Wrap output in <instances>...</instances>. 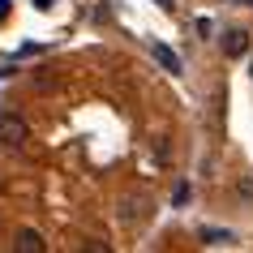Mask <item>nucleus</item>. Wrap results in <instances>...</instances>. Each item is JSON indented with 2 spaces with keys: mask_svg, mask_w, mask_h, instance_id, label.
I'll use <instances>...</instances> for the list:
<instances>
[{
  "mask_svg": "<svg viewBox=\"0 0 253 253\" xmlns=\"http://www.w3.org/2000/svg\"><path fill=\"white\" fill-rule=\"evenodd\" d=\"M159 9H168V13H172V9H176V0H159Z\"/></svg>",
  "mask_w": 253,
  "mask_h": 253,
  "instance_id": "nucleus-10",
  "label": "nucleus"
},
{
  "mask_svg": "<svg viewBox=\"0 0 253 253\" xmlns=\"http://www.w3.org/2000/svg\"><path fill=\"white\" fill-rule=\"evenodd\" d=\"M4 17H9V0H0V22H4Z\"/></svg>",
  "mask_w": 253,
  "mask_h": 253,
  "instance_id": "nucleus-9",
  "label": "nucleus"
},
{
  "mask_svg": "<svg viewBox=\"0 0 253 253\" xmlns=\"http://www.w3.org/2000/svg\"><path fill=\"white\" fill-rule=\"evenodd\" d=\"M26 137H30V125L22 116H17V112H0V142H4V146L9 150H22L26 146Z\"/></svg>",
  "mask_w": 253,
  "mask_h": 253,
  "instance_id": "nucleus-1",
  "label": "nucleus"
},
{
  "mask_svg": "<svg viewBox=\"0 0 253 253\" xmlns=\"http://www.w3.org/2000/svg\"><path fill=\"white\" fill-rule=\"evenodd\" d=\"M185 202H189V185L180 180V185H176V206H185Z\"/></svg>",
  "mask_w": 253,
  "mask_h": 253,
  "instance_id": "nucleus-7",
  "label": "nucleus"
},
{
  "mask_svg": "<svg viewBox=\"0 0 253 253\" xmlns=\"http://www.w3.org/2000/svg\"><path fill=\"white\" fill-rule=\"evenodd\" d=\"M13 249L17 253H43V249H47V240H43L35 227H22V232L13 236Z\"/></svg>",
  "mask_w": 253,
  "mask_h": 253,
  "instance_id": "nucleus-3",
  "label": "nucleus"
},
{
  "mask_svg": "<svg viewBox=\"0 0 253 253\" xmlns=\"http://www.w3.org/2000/svg\"><path fill=\"white\" fill-rule=\"evenodd\" d=\"M249 30H245V26H232V30H223V39H219V47H223V56H227V60H240V56H245V52H249Z\"/></svg>",
  "mask_w": 253,
  "mask_h": 253,
  "instance_id": "nucleus-2",
  "label": "nucleus"
},
{
  "mask_svg": "<svg viewBox=\"0 0 253 253\" xmlns=\"http://www.w3.org/2000/svg\"><path fill=\"white\" fill-rule=\"evenodd\" d=\"M240 4H249V9H253V0H240Z\"/></svg>",
  "mask_w": 253,
  "mask_h": 253,
  "instance_id": "nucleus-11",
  "label": "nucleus"
},
{
  "mask_svg": "<svg viewBox=\"0 0 253 253\" xmlns=\"http://www.w3.org/2000/svg\"><path fill=\"white\" fill-rule=\"evenodd\" d=\"M211 30H214V22H211V17H198V35H202V39H206Z\"/></svg>",
  "mask_w": 253,
  "mask_h": 253,
  "instance_id": "nucleus-6",
  "label": "nucleus"
},
{
  "mask_svg": "<svg viewBox=\"0 0 253 253\" xmlns=\"http://www.w3.org/2000/svg\"><path fill=\"white\" fill-rule=\"evenodd\" d=\"M35 9H43V13H47V9H56V0H35Z\"/></svg>",
  "mask_w": 253,
  "mask_h": 253,
  "instance_id": "nucleus-8",
  "label": "nucleus"
},
{
  "mask_svg": "<svg viewBox=\"0 0 253 253\" xmlns=\"http://www.w3.org/2000/svg\"><path fill=\"white\" fill-rule=\"evenodd\" d=\"M150 52H155V60H159V65L168 69V73H180V56H176L172 47H168V43H155Z\"/></svg>",
  "mask_w": 253,
  "mask_h": 253,
  "instance_id": "nucleus-4",
  "label": "nucleus"
},
{
  "mask_svg": "<svg viewBox=\"0 0 253 253\" xmlns=\"http://www.w3.org/2000/svg\"><path fill=\"white\" fill-rule=\"evenodd\" d=\"M249 78H253V65H249Z\"/></svg>",
  "mask_w": 253,
  "mask_h": 253,
  "instance_id": "nucleus-12",
  "label": "nucleus"
},
{
  "mask_svg": "<svg viewBox=\"0 0 253 253\" xmlns=\"http://www.w3.org/2000/svg\"><path fill=\"white\" fill-rule=\"evenodd\" d=\"M202 240H206V245H232V232H219V227H202Z\"/></svg>",
  "mask_w": 253,
  "mask_h": 253,
  "instance_id": "nucleus-5",
  "label": "nucleus"
}]
</instances>
